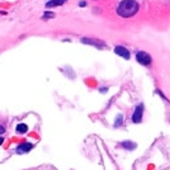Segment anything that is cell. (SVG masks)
Listing matches in <instances>:
<instances>
[{"label":"cell","instance_id":"cell-6","mask_svg":"<svg viewBox=\"0 0 170 170\" xmlns=\"http://www.w3.org/2000/svg\"><path fill=\"white\" fill-rule=\"evenodd\" d=\"M32 147H33L32 143H29V142H24V143H20V145L18 146L17 151H18V152H28V151L32 150Z\"/></svg>","mask_w":170,"mask_h":170},{"label":"cell","instance_id":"cell-7","mask_svg":"<svg viewBox=\"0 0 170 170\" xmlns=\"http://www.w3.org/2000/svg\"><path fill=\"white\" fill-rule=\"evenodd\" d=\"M121 146L123 149H127V150H135L136 149V143L135 142H131V141H126V142H121Z\"/></svg>","mask_w":170,"mask_h":170},{"label":"cell","instance_id":"cell-2","mask_svg":"<svg viewBox=\"0 0 170 170\" xmlns=\"http://www.w3.org/2000/svg\"><path fill=\"white\" fill-rule=\"evenodd\" d=\"M136 59L141 65H145V66H149V65L151 63V56L147 54V52H143V51L137 52Z\"/></svg>","mask_w":170,"mask_h":170},{"label":"cell","instance_id":"cell-9","mask_svg":"<svg viewBox=\"0 0 170 170\" xmlns=\"http://www.w3.org/2000/svg\"><path fill=\"white\" fill-rule=\"evenodd\" d=\"M28 131V126L27 124H24V123H20L17 126V132L18 133H25Z\"/></svg>","mask_w":170,"mask_h":170},{"label":"cell","instance_id":"cell-5","mask_svg":"<svg viewBox=\"0 0 170 170\" xmlns=\"http://www.w3.org/2000/svg\"><path fill=\"white\" fill-rule=\"evenodd\" d=\"M114 52L118 56H121V57H123V59H126V60H128L129 57H131V55H129V51L126 48V47H123V46H116L114 47Z\"/></svg>","mask_w":170,"mask_h":170},{"label":"cell","instance_id":"cell-12","mask_svg":"<svg viewBox=\"0 0 170 170\" xmlns=\"http://www.w3.org/2000/svg\"><path fill=\"white\" fill-rule=\"evenodd\" d=\"M4 132H5V128L3 126H0V135H3Z\"/></svg>","mask_w":170,"mask_h":170},{"label":"cell","instance_id":"cell-11","mask_svg":"<svg viewBox=\"0 0 170 170\" xmlns=\"http://www.w3.org/2000/svg\"><path fill=\"white\" fill-rule=\"evenodd\" d=\"M54 17H55L54 13H50V11H47V13H45L43 19H47V18H54Z\"/></svg>","mask_w":170,"mask_h":170},{"label":"cell","instance_id":"cell-8","mask_svg":"<svg viewBox=\"0 0 170 170\" xmlns=\"http://www.w3.org/2000/svg\"><path fill=\"white\" fill-rule=\"evenodd\" d=\"M66 0H51V2H48L46 4L47 8H54V7H59V5H62Z\"/></svg>","mask_w":170,"mask_h":170},{"label":"cell","instance_id":"cell-14","mask_svg":"<svg viewBox=\"0 0 170 170\" xmlns=\"http://www.w3.org/2000/svg\"><path fill=\"white\" fill-rule=\"evenodd\" d=\"M3 143V137H0V145H2Z\"/></svg>","mask_w":170,"mask_h":170},{"label":"cell","instance_id":"cell-4","mask_svg":"<svg viewBox=\"0 0 170 170\" xmlns=\"http://www.w3.org/2000/svg\"><path fill=\"white\" fill-rule=\"evenodd\" d=\"M81 43L90 45V46H95L98 48H104V47H106V43H104L103 41L94 40V38H81Z\"/></svg>","mask_w":170,"mask_h":170},{"label":"cell","instance_id":"cell-13","mask_svg":"<svg viewBox=\"0 0 170 170\" xmlns=\"http://www.w3.org/2000/svg\"><path fill=\"white\" fill-rule=\"evenodd\" d=\"M79 5H80V7H85V5H86V3H85V2H80V4H79Z\"/></svg>","mask_w":170,"mask_h":170},{"label":"cell","instance_id":"cell-3","mask_svg":"<svg viewBox=\"0 0 170 170\" xmlns=\"http://www.w3.org/2000/svg\"><path fill=\"white\" fill-rule=\"evenodd\" d=\"M142 116H143V104L140 103L138 106H136L133 114H132V122L133 123H140L142 121Z\"/></svg>","mask_w":170,"mask_h":170},{"label":"cell","instance_id":"cell-10","mask_svg":"<svg viewBox=\"0 0 170 170\" xmlns=\"http://www.w3.org/2000/svg\"><path fill=\"white\" fill-rule=\"evenodd\" d=\"M122 121H123V116H122V114H118L117 120L114 121V126H116V127H121V126H122Z\"/></svg>","mask_w":170,"mask_h":170},{"label":"cell","instance_id":"cell-1","mask_svg":"<svg viewBox=\"0 0 170 170\" xmlns=\"http://www.w3.org/2000/svg\"><path fill=\"white\" fill-rule=\"evenodd\" d=\"M138 3L136 0H123L117 8V14L122 18H131L138 11Z\"/></svg>","mask_w":170,"mask_h":170}]
</instances>
